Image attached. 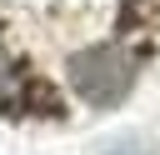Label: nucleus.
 <instances>
[{
  "instance_id": "obj_1",
  "label": "nucleus",
  "mask_w": 160,
  "mask_h": 155,
  "mask_svg": "<svg viewBox=\"0 0 160 155\" xmlns=\"http://www.w3.org/2000/svg\"><path fill=\"white\" fill-rule=\"evenodd\" d=\"M130 85H135V60H130L125 40H95V45L70 55V90L90 110L120 105Z\"/></svg>"
}]
</instances>
